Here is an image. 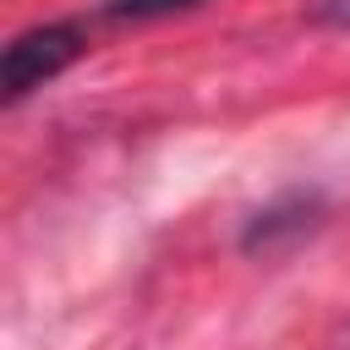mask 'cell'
<instances>
[{"label":"cell","mask_w":350,"mask_h":350,"mask_svg":"<svg viewBox=\"0 0 350 350\" xmlns=\"http://www.w3.org/2000/svg\"><path fill=\"white\" fill-rule=\"evenodd\" d=\"M82 55V27L77 22H44V27H27L5 44V60H0V88L5 98H27L33 88L55 82L71 60Z\"/></svg>","instance_id":"obj_1"},{"label":"cell","mask_w":350,"mask_h":350,"mask_svg":"<svg viewBox=\"0 0 350 350\" xmlns=\"http://www.w3.org/2000/svg\"><path fill=\"white\" fill-rule=\"evenodd\" d=\"M312 213H317V197L290 191V197H279V202L257 208L241 241H246V252H273V246H279V235H301V230H312Z\"/></svg>","instance_id":"obj_2"},{"label":"cell","mask_w":350,"mask_h":350,"mask_svg":"<svg viewBox=\"0 0 350 350\" xmlns=\"http://www.w3.org/2000/svg\"><path fill=\"white\" fill-rule=\"evenodd\" d=\"M180 5H191V0H109L104 11L109 16H164V11H180Z\"/></svg>","instance_id":"obj_3"},{"label":"cell","mask_w":350,"mask_h":350,"mask_svg":"<svg viewBox=\"0 0 350 350\" xmlns=\"http://www.w3.org/2000/svg\"><path fill=\"white\" fill-rule=\"evenodd\" d=\"M323 27H345L350 33V0H317V11H312Z\"/></svg>","instance_id":"obj_4"}]
</instances>
